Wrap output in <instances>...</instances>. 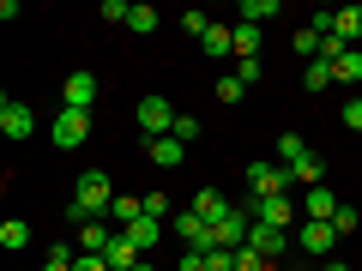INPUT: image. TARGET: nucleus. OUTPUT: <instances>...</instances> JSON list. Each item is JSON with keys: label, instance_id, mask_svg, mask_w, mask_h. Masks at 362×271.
<instances>
[{"label": "nucleus", "instance_id": "7", "mask_svg": "<svg viewBox=\"0 0 362 271\" xmlns=\"http://www.w3.org/2000/svg\"><path fill=\"white\" fill-rule=\"evenodd\" d=\"M247 229H254V205H247V211H230V217H223L218 229H211V241L235 253V247H247Z\"/></svg>", "mask_w": 362, "mask_h": 271}, {"label": "nucleus", "instance_id": "13", "mask_svg": "<svg viewBox=\"0 0 362 271\" xmlns=\"http://www.w3.org/2000/svg\"><path fill=\"white\" fill-rule=\"evenodd\" d=\"M145 157H151L157 169H181L187 163V145H181L175 133H169V139H145Z\"/></svg>", "mask_w": 362, "mask_h": 271}, {"label": "nucleus", "instance_id": "6", "mask_svg": "<svg viewBox=\"0 0 362 271\" xmlns=\"http://www.w3.org/2000/svg\"><path fill=\"white\" fill-rule=\"evenodd\" d=\"M90 103H97V73H66L61 109H85V115H90Z\"/></svg>", "mask_w": 362, "mask_h": 271}, {"label": "nucleus", "instance_id": "34", "mask_svg": "<svg viewBox=\"0 0 362 271\" xmlns=\"http://www.w3.org/2000/svg\"><path fill=\"white\" fill-rule=\"evenodd\" d=\"M338 115H344V127H350V133H362V97H350V103L338 109Z\"/></svg>", "mask_w": 362, "mask_h": 271}, {"label": "nucleus", "instance_id": "16", "mask_svg": "<svg viewBox=\"0 0 362 271\" xmlns=\"http://www.w3.org/2000/svg\"><path fill=\"white\" fill-rule=\"evenodd\" d=\"M121 235H127V241L139 247V253H151V247H157V235H163V217H139V223H127Z\"/></svg>", "mask_w": 362, "mask_h": 271}, {"label": "nucleus", "instance_id": "32", "mask_svg": "<svg viewBox=\"0 0 362 271\" xmlns=\"http://www.w3.org/2000/svg\"><path fill=\"white\" fill-rule=\"evenodd\" d=\"M175 139L194 145V139H199V121H194V115H175Z\"/></svg>", "mask_w": 362, "mask_h": 271}, {"label": "nucleus", "instance_id": "36", "mask_svg": "<svg viewBox=\"0 0 362 271\" xmlns=\"http://www.w3.org/2000/svg\"><path fill=\"white\" fill-rule=\"evenodd\" d=\"M73 271H115V265H109L103 253H78V265H73Z\"/></svg>", "mask_w": 362, "mask_h": 271}, {"label": "nucleus", "instance_id": "2", "mask_svg": "<svg viewBox=\"0 0 362 271\" xmlns=\"http://www.w3.org/2000/svg\"><path fill=\"white\" fill-rule=\"evenodd\" d=\"M296 181H290V169L284 163H247V193L254 199H278V193H290Z\"/></svg>", "mask_w": 362, "mask_h": 271}, {"label": "nucleus", "instance_id": "35", "mask_svg": "<svg viewBox=\"0 0 362 271\" xmlns=\"http://www.w3.org/2000/svg\"><path fill=\"white\" fill-rule=\"evenodd\" d=\"M127 13H133L127 0H103V18H109V25H127Z\"/></svg>", "mask_w": 362, "mask_h": 271}, {"label": "nucleus", "instance_id": "17", "mask_svg": "<svg viewBox=\"0 0 362 271\" xmlns=\"http://www.w3.org/2000/svg\"><path fill=\"white\" fill-rule=\"evenodd\" d=\"M103 259H109V265H115V271H133V265H139V259H145V253H139V247H133V241H127V235H121V229H115V241H109V253H103Z\"/></svg>", "mask_w": 362, "mask_h": 271}, {"label": "nucleus", "instance_id": "14", "mask_svg": "<svg viewBox=\"0 0 362 271\" xmlns=\"http://www.w3.org/2000/svg\"><path fill=\"white\" fill-rule=\"evenodd\" d=\"M302 217H314V223H332V217H338V199H332V187H308V193H302Z\"/></svg>", "mask_w": 362, "mask_h": 271}, {"label": "nucleus", "instance_id": "4", "mask_svg": "<svg viewBox=\"0 0 362 271\" xmlns=\"http://www.w3.org/2000/svg\"><path fill=\"white\" fill-rule=\"evenodd\" d=\"M49 139L61 145V151H78V145L90 139V115H85V109H61L54 127H49Z\"/></svg>", "mask_w": 362, "mask_h": 271}, {"label": "nucleus", "instance_id": "19", "mask_svg": "<svg viewBox=\"0 0 362 271\" xmlns=\"http://www.w3.org/2000/svg\"><path fill=\"white\" fill-rule=\"evenodd\" d=\"M145 217V199H133V193H121L115 205H109V223H115V229H127V223H139Z\"/></svg>", "mask_w": 362, "mask_h": 271}, {"label": "nucleus", "instance_id": "10", "mask_svg": "<svg viewBox=\"0 0 362 271\" xmlns=\"http://www.w3.org/2000/svg\"><path fill=\"white\" fill-rule=\"evenodd\" d=\"M247 247H254V253L272 265V259H278V253L290 247V229H272V223H254V229H247Z\"/></svg>", "mask_w": 362, "mask_h": 271}, {"label": "nucleus", "instance_id": "28", "mask_svg": "<svg viewBox=\"0 0 362 271\" xmlns=\"http://www.w3.org/2000/svg\"><path fill=\"white\" fill-rule=\"evenodd\" d=\"M242 97H247V85H242L235 73H223V78H218V103H242Z\"/></svg>", "mask_w": 362, "mask_h": 271}, {"label": "nucleus", "instance_id": "15", "mask_svg": "<svg viewBox=\"0 0 362 271\" xmlns=\"http://www.w3.org/2000/svg\"><path fill=\"white\" fill-rule=\"evenodd\" d=\"M109 241H115V223L109 217H97V223L78 229V253H109Z\"/></svg>", "mask_w": 362, "mask_h": 271}, {"label": "nucleus", "instance_id": "8", "mask_svg": "<svg viewBox=\"0 0 362 271\" xmlns=\"http://www.w3.org/2000/svg\"><path fill=\"white\" fill-rule=\"evenodd\" d=\"M0 133H6V139H30V133H37V115H30L18 97H6V103H0Z\"/></svg>", "mask_w": 362, "mask_h": 271}, {"label": "nucleus", "instance_id": "11", "mask_svg": "<svg viewBox=\"0 0 362 271\" xmlns=\"http://www.w3.org/2000/svg\"><path fill=\"white\" fill-rule=\"evenodd\" d=\"M332 247H338V229H332V223H314V217H302V253H332Z\"/></svg>", "mask_w": 362, "mask_h": 271}, {"label": "nucleus", "instance_id": "23", "mask_svg": "<svg viewBox=\"0 0 362 271\" xmlns=\"http://www.w3.org/2000/svg\"><path fill=\"white\" fill-rule=\"evenodd\" d=\"M235 61H259V25H235Z\"/></svg>", "mask_w": 362, "mask_h": 271}, {"label": "nucleus", "instance_id": "37", "mask_svg": "<svg viewBox=\"0 0 362 271\" xmlns=\"http://www.w3.org/2000/svg\"><path fill=\"white\" fill-rule=\"evenodd\" d=\"M235 78L242 85H259V61H235Z\"/></svg>", "mask_w": 362, "mask_h": 271}, {"label": "nucleus", "instance_id": "22", "mask_svg": "<svg viewBox=\"0 0 362 271\" xmlns=\"http://www.w3.org/2000/svg\"><path fill=\"white\" fill-rule=\"evenodd\" d=\"M278 157H284V169H302V163H314V151L296 139V133H284V139H278Z\"/></svg>", "mask_w": 362, "mask_h": 271}, {"label": "nucleus", "instance_id": "39", "mask_svg": "<svg viewBox=\"0 0 362 271\" xmlns=\"http://www.w3.org/2000/svg\"><path fill=\"white\" fill-rule=\"evenodd\" d=\"M133 271H157V265H151V259H139V265H133Z\"/></svg>", "mask_w": 362, "mask_h": 271}, {"label": "nucleus", "instance_id": "18", "mask_svg": "<svg viewBox=\"0 0 362 271\" xmlns=\"http://www.w3.org/2000/svg\"><path fill=\"white\" fill-rule=\"evenodd\" d=\"M320 42H326V37H320V30H314V25H302V30H296V37H290V49H296V61H302V66H308V61H320Z\"/></svg>", "mask_w": 362, "mask_h": 271}, {"label": "nucleus", "instance_id": "24", "mask_svg": "<svg viewBox=\"0 0 362 271\" xmlns=\"http://www.w3.org/2000/svg\"><path fill=\"white\" fill-rule=\"evenodd\" d=\"M326 85H332V66H326V61H308V66H302V90H308V97H314V90H326Z\"/></svg>", "mask_w": 362, "mask_h": 271}, {"label": "nucleus", "instance_id": "30", "mask_svg": "<svg viewBox=\"0 0 362 271\" xmlns=\"http://www.w3.org/2000/svg\"><path fill=\"white\" fill-rule=\"evenodd\" d=\"M73 265H78V253H73V247H54V253L42 259V271H73Z\"/></svg>", "mask_w": 362, "mask_h": 271}, {"label": "nucleus", "instance_id": "31", "mask_svg": "<svg viewBox=\"0 0 362 271\" xmlns=\"http://www.w3.org/2000/svg\"><path fill=\"white\" fill-rule=\"evenodd\" d=\"M206 271H235V253L230 247H206Z\"/></svg>", "mask_w": 362, "mask_h": 271}, {"label": "nucleus", "instance_id": "33", "mask_svg": "<svg viewBox=\"0 0 362 271\" xmlns=\"http://www.w3.org/2000/svg\"><path fill=\"white\" fill-rule=\"evenodd\" d=\"M356 223H362L356 211H350V205H338V217H332V229H338V235H356Z\"/></svg>", "mask_w": 362, "mask_h": 271}, {"label": "nucleus", "instance_id": "20", "mask_svg": "<svg viewBox=\"0 0 362 271\" xmlns=\"http://www.w3.org/2000/svg\"><path fill=\"white\" fill-rule=\"evenodd\" d=\"M332 30L350 42V49H356V42H362V6H344V13H332Z\"/></svg>", "mask_w": 362, "mask_h": 271}, {"label": "nucleus", "instance_id": "9", "mask_svg": "<svg viewBox=\"0 0 362 271\" xmlns=\"http://www.w3.org/2000/svg\"><path fill=\"white\" fill-rule=\"evenodd\" d=\"M175 235H181L187 247H194V253H206V247H218V241H211V223L199 217V211H175Z\"/></svg>", "mask_w": 362, "mask_h": 271}, {"label": "nucleus", "instance_id": "38", "mask_svg": "<svg viewBox=\"0 0 362 271\" xmlns=\"http://www.w3.org/2000/svg\"><path fill=\"white\" fill-rule=\"evenodd\" d=\"M326 271H350V265H344V259H326Z\"/></svg>", "mask_w": 362, "mask_h": 271}, {"label": "nucleus", "instance_id": "29", "mask_svg": "<svg viewBox=\"0 0 362 271\" xmlns=\"http://www.w3.org/2000/svg\"><path fill=\"white\" fill-rule=\"evenodd\" d=\"M181 30H187V37H194V42H206L211 18H206V13H181Z\"/></svg>", "mask_w": 362, "mask_h": 271}, {"label": "nucleus", "instance_id": "25", "mask_svg": "<svg viewBox=\"0 0 362 271\" xmlns=\"http://www.w3.org/2000/svg\"><path fill=\"white\" fill-rule=\"evenodd\" d=\"M332 78H338V85H362V49H350L344 61L332 66Z\"/></svg>", "mask_w": 362, "mask_h": 271}, {"label": "nucleus", "instance_id": "5", "mask_svg": "<svg viewBox=\"0 0 362 271\" xmlns=\"http://www.w3.org/2000/svg\"><path fill=\"white\" fill-rule=\"evenodd\" d=\"M296 199L290 193H278V199H254V223H272V229H290V223H296Z\"/></svg>", "mask_w": 362, "mask_h": 271}, {"label": "nucleus", "instance_id": "26", "mask_svg": "<svg viewBox=\"0 0 362 271\" xmlns=\"http://www.w3.org/2000/svg\"><path fill=\"white\" fill-rule=\"evenodd\" d=\"M127 30L151 37V30H157V6H133V13H127Z\"/></svg>", "mask_w": 362, "mask_h": 271}, {"label": "nucleus", "instance_id": "12", "mask_svg": "<svg viewBox=\"0 0 362 271\" xmlns=\"http://www.w3.org/2000/svg\"><path fill=\"white\" fill-rule=\"evenodd\" d=\"M187 211H199V217H206V223H211V229H218V223H223V217H230V211H235V205H230V199H223V193H218V187H199V193H194V205H187Z\"/></svg>", "mask_w": 362, "mask_h": 271}, {"label": "nucleus", "instance_id": "21", "mask_svg": "<svg viewBox=\"0 0 362 271\" xmlns=\"http://www.w3.org/2000/svg\"><path fill=\"white\" fill-rule=\"evenodd\" d=\"M0 247H6V253H25V247H30V223L6 217V223H0Z\"/></svg>", "mask_w": 362, "mask_h": 271}, {"label": "nucleus", "instance_id": "3", "mask_svg": "<svg viewBox=\"0 0 362 271\" xmlns=\"http://www.w3.org/2000/svg\"><path fill=\"white\" fill-rule=\"evenodd\" d=\"M139 127L145 139H169L175 133V103L169 97H139Z\"/></svg>", "mask_w": 362, "mask_h": 271}, {"label": "nucleus", "instance_id": "1", "mask_svg": "<svg viewBox=\"0 0 362 271\" xmlns=\"http://www.w3.org/2000/svg\"><path fill=\"white\" fill-rule=\"evenodd\" d=\"M115 181L103 175V169H85V175H78V187H73V211H66V217L78 223V229H85V223H97V217H109V205H115Z\"/></svg>", "mask_w": 362, "mask_h": 271}, {"label": "nucleus", "instance_id": "27", "mask_svg": "<svg viewBox=\"0 0 362 271\" xmlns=\"http://www.w3.org/2000/svg\"><path fill=\"white\" fill-rule=\"evenodd\" d=\"M272 13H278V0H242V25H259Z\"/></svg>", "mask_w": 362, "mask_h": 271}]
</instances>
